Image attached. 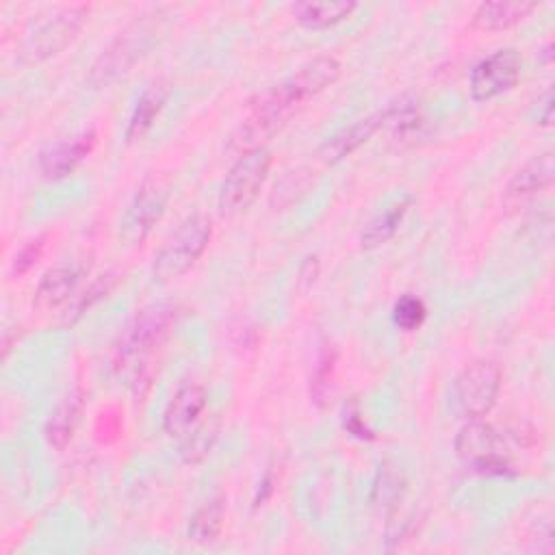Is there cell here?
Segmentation results:
<instances>
[{
	"label": "cell",
	"mask_w": 555,
	"mask_h": 555,
	"mask_svg": "<svg viewBox=\"0 0 555 555\" xmlns=\"http://www.w3.org/2000/svg\"><path fill=\"white\" fill-rule=\"evenodd\" d=\"M206 388L197 382H182L171 399L165 405L163 412V429L167 436L171 438H184L186 434H191L199 423H202V414L206 410Z\"/></svg>",
	"instance_id": "11"
},
{
	"label": "cell",
	"mask_w": 555,
	"mask_h": 555,
	"mask_svg": "<svg viewBox=\"0 0 555 555\" xmlns=\"http://www.w3.org/2000/svg\"><path fill=\"white\" fill-rule=\"evenodd\" d=\"M178 317V304L160 299L143 306L119 334L115 345V366H143L145 358L163 343Z\"/></svg>",
	"instance_id": "2"
},
{
	"label": "cell",
	"mask_w": 555,
	"mask_h": 555,
	"mask_svg": "<svg viewBox=\"0 0 555 555\" xmlns=\"http://www.w3.org/2000/svg\"><path fill=\"white\" fill-rule=\"evenodd\" d=\"M210 236L212 223L206 215L186 217L154 256L152 278L156 282H171L184 275L199 260Z\"/></svg>",
	"instance_id": "4"
},
{
	"label": "cell",
	"mask_w": 555,
	"mask_h": 555,
	"mask_svg": "<svg viewBox=\"0 0 555 555\" xmlns=\"http://www.w3.org/2000/svg\"><path fill=\"white\" fill-rule=\"evenodd\" d=\"M555 178V158L553 152H544L525 163L507 182L503 191V204L507 208H516L527 199L535 197L540 191L548 189Z\"/></svg>",
	"instance_id": "13"
},
{
	"label": "cell",
	"mask_w": 555,
	"mask_h": 555,
	"mask_svg": "<svg viewBox=\"0 0 555 555\" xmlns=\"http://www.w3.org/2000/svg\"><path fill=\"white\" fill-rule=\"evenodd\" d=\"M82 275H85V269L78 264H61L50 269L37 284L35 306L41 310L59 308L76 293Z\"/></svg>",
	"instance_id": "17"
},
{
	"label": "cell",
	"mask_w": 555,
	"mask_h": 555,
	"mask_svg": "<svg viewBox=\"0 0 555 555\" xmlns=\"http://www.w3.org/2000/svg\"><path fill=\"white\" fill-rule=\"evenodd\" d=\"M334 366H336V349L325 347L314 364L312 377H310V399L317 408H325L332 401L334 392Z\"/></svg>",
	"instance_id": "24"
},
{
	"label": "cell",
	"mask_w": 555,
	"mask_h": 555,
	"mask_svg": "<svg viewBox=\"0 0 555 555\" xmlns=\"http://www.w3.org/2000/svg\"><path fill=\"white\" fill-rule=\"evenodd\" d=\"M89 17L87 4H72L54 13L41 26H37L17 52V61L22 65H37L54 54H59L74 37L80 33Z\"/></svg>",
	"instance_id": "6"
},
{
	"label": "cell",
	"mask_w": 555,
	"mask_h": 555,
	"mask_svg": "<svg viewBox=\"0 0 555 555\" xmlns=\"http://www.w3.org/2000/svg\"><path fill=\"white\" fill-rule=\"evenodd\" d=\"M82 395L80 392H69L50 414V418L46 421L43 434L46 440L54 447V449H65L69 444V440L74 438V431L80 423V414H82Z\"/></svg>",
	"instance_id": "21"
},
{
	"label": "cell",
	"mask_w": 555,
	"mask_h": 555,
	"mask_svg": "<svg viewBox=\"0 0 555 555\" xmlns=\"http://www.w3.org/2000/svg\"><path fill=\"white\" fill-rule=\"evenodd\" d=\"M338 76L340 63L334 56H314L312 61L304 63L297 72H293L288 78L258 95L256 102L291 115L301 102L336 82Z\"/></svg>",
	"instance_id": "5"
},
{
	"label": "cell",
	"mask_w": 555,
	"mask_h": 555,
	"mask_svg": "<svg viewBox=\"0 0 555 555\" xmlns=\"http://www.w3.org/2000/svg\"><path fill=\"white\" fill-rule=\"evenodd\" d=\"M286 119L288 115L251 102L249 117L236 128V132L230 139V150L243 156L264 147V143L286 124Z\"/></svg>",
	"instance_id": "14"
},
{
	"label": "cell",
	"mask_w": 555,
	"mask_h": 555,
	"mask_svg": "<svg viewBox=\"0 0 555 555\" xmlns=\"http://www.w3.org/2000/svg\"><path fill=\"white\" fill-rule=\"evenodd\" d=\"M317 275H319V258H317V256H310V258H306V262H304V267H301V271H299L301 291H308V288L314 284Z\"/></svg>",
	"instance_id": "31"
},
{
	"label": "cell",
	"mask_w": 555,
	"mask_h": 555,
	"mask_svg": "<svg viewBox=\"0 0 555 555\" xmlns=\"http://www.w3.org/2000/svg\"><path fill=\"white\" fill-rule=\"evenodd\" d=\"M538 9V2H522V0H496V2H481L470 20L475 30L494 33L505 30L525 17H529Z\"/></svg>",
	"instance_id": "16"
},
{
	"label": "cell",
	"mask_w": 555,
	"mask_h": 555,
	"mask_svg": "<svg viewBox=\"0 0 555 555\" xmlns=\"http://www.w3.org/2000/svg\"><path fill=\"white\" fill-rule=\"evenodd\" d=\"M542 59H544V63H551V61H553V43H551V41L544 46V50H542Z\"/></svg>",
	"instance_id": "34"
},
{
	"label": "cell",
	"mask_w": 555,
	"mask_h": 555,
	"mask_svg": "<svg viewBox=\"0 0 555 555\" xmlns=\"http://www.w3.org/2000/svg\"><path fill=\"white\" fill-rule=\"evenodd\" d=\"M43 245H46L43 236H37L33 241H28L24 247H20V251L15 254V258L11 262V275H17V278L26 275L39 262V258L43 254Z\"/></svg>",
	"instance_id": "29"
},
{
	"label": "cell",
	"mask_w": 555,
	"mask_h": 555,
	"mask_svg": "<svg viewBox=\"0 0 555 555\" xmlns=\"http://www.w3.org/2000/svg\"><path fill=\"white\" fill-rule=\"evenodd\" d=\"M215 440H217V423L215 421L199 423L191 434H186L182 438V444H180L182 460L186 464L202 462L210 453Z\"/></svg>",
	"instance_id": "26"
},
{
	"label": "cell",
	"mask_w": 555,
	"mask_h": 555,
	"mask_svg": "<svg viewBox=\"0 0 555 555\" xmlns=\"http://www.w3.org/2000/svg\"><path fill=\"white\" fill-rule=\"evenodd\" d=\"M167 98H169V89L160 80L152 82L150 87L143 89V93L134 102V108H132L128 126H126V141L128 143L141 139L152 128V124L158 117V113L163 111Z\"/></svg>",
	"instance_id": "20"
},
{
	"label": "cell",
	"mask_w": 555,
	"mask_h": 555,
	"mask_svg": "<svg viewBox=\"0 0 555 555\" xmlns=\"http://www.w3.org/2000/svg\"><path fill=\"white\" fill-rule=\"evenodd\" d=\"M343 425H345V429H347L351 436H356V438H360V440H373V438H375V434L366 427V423L360 418V414H358L356 408H347V410H345Z\"/></svg>",
	"instance_id": "30"
},
{
	"label": "cell",
	"mask_w": 555,
	"mask_h": 555,
	"mask_svg": "<svg viewBox=\"0 0 555 555\" xmlns=\"http://www.w3.org/2000/svg\"><path fill=\"white\" fill-rule=\"evenodd\" d=\"M425 317H427V308L423 304L421 297L416 295H403L395 301V308H392V321L399 330L403 332H414L418 330L423 323H425Z\"/></svg>",
	"instance_id": "28"
},
{
	"label": "cell",
	"mask_w": 555,
	"mask_h": 555,
	"mask_svg": "<svg viewBox=\"0 0 555 555\" xmlns=\"http://www.w3.org/2000/svg\"><path fill=\"white\" fill-rule=\"evenodd\" d=\"M384 126L390 128L395 137L412 134L421 124V106L414 95H401L399 100L390 102L384 111Z\"/></svg>",
	"instance_id": "23"
},
{
	"label": "cell",
	"mask_w": 555,
	"mask_h": 555,
	"mask_svg": "<svg viewBox=\"0 0 555 555\" xmlns=\"http://www.w3.org/2000/svg\"><path fill=\"white\" fill-rule=\"evenodd\" d=\"M95 132L85 130L69 139H59L39 152V171L46 180H61L69 176L93 150Z\"/></svg>",
	"instance_id": "12"
},
{
	"label": "cell",
	"mask_w": 555,
	"mask_h": 555,
	"mask_svg": "<svg viewBox=\"0 0 555 555\" xmlns=\"http://www.w3.org/2000/svg\"><path fill=\"white\" fill-rule=\"evenodd\" d=\"M553 121V91L548 89L542 100H538V124L540 126H551Z\"/></svg>",
	"instance_id": "32"
},
{
	"label": "cell",
	"mask_w": 555,
	"mask_h": 555,
	"mask_svg": "<svg viewBox=\"0 0 555 555\" xmlns=\"http://www.w3.org/2000/svg\"><path fill=\"white\" fill-rule=\"evenodd\" d=\"M379 128H384V117L382 111L366 115L362 119H358L356 124L338 130L336 134H332L321 147H319V158L325 165H334L340 163L343 158H347L349 154H353L360 145H364Z\"/></svg>",
	"instance_id": "15"
},
{
	"label": "cell",
	"mask_w": 555,
	"mask_h": 555,
	"mask_svg": "<svg viewBox=\"0 0 555 555\" xmlns=\"http://www.w3.org/2000/svg\"><path fill=\"white\" fill-rule=\"evenodd\" d=\"M312 186V173L304 167L299 169H293L288 171L286 176H282L275 186H273V193H271V206L275 210H282V208H288L291 204H295L301 195L308 193V189Z\"/></svg>",
	"instance_id": "25"
},
{
	"label": "cell",
	"mask_w": 555,
	"mask_h": 555,
	"mask_svg": "<svg viewBox=\"0 0 555 555\" xmlns=\"http://www.w3.org/2000/svg\"><path fill=\"white\" fill-rule=\"evenodd\" d=\"M520 442L518 431H503L481 418L468 421L455 436V453L483 475H509V447Z\"/></svg>",
	"instance_id": "3"
},
{
	"label": "cell",
	"mask_w": 555,
	"mask_h": 555,
	"mask_svg": "<svg viewBox=\"0 0 555 555\" xmlns=\"http://www.w3.org/2000/svg\"><path fill=\"white\" fill-rule=\"evenodd\" d=\"M167 189L156 180H145L128 202L121 221H119V236L128 245H141L152 228L160 221L167 208Z\"/></svg>",
	"instance_id": "9"
},
{
	"label": "cell",
	"mask_w": 555,
	"mask_h": 555,
	"mask_svg": "<svg viewBox=\"0 0 555 555\" xmlns=\"http://www.w3.org/2000/svg\"><path fill=\"white\" fill-rule=\"evenodd\" d=\"M522 59L514 48H503L481 59L470 72V98L475 102H488L509 91L520 78Z\"/></svg>",
	"instance_id": "10"
},
{
	"label": "cell",
	"mask_w": 555,
	"mask_h": 555,
	"mask_svg": "<svg viewBox=\"0 0 555 555\" xmlns=\"http://www.w3.org/2000/svg\"><path fill=\"white\" fill-rule=\"evenodd\" d=\"M405 492V481L399 470L392 466H379V473L373 483V501L382 507H395Z\"/></svg>",
	"instance_id": "27"
},
{
	"label": "cell",
	"mask_w": 555,
	"mask_h": 555,
	"mask_svg": "<svg viewBox=\"0 0 555 555\" xmlns=\"http://www.w3.org/2000/svg\"><path fill=\"white\" fill-rule=\"evenodd\" d=\"M414 197L412 195H401L397 199H392L390 204L384 206V210H379L362 230V236H360V245L364 249H373V247H379L384 243H388L395 232L399 230L403 217L408 215L410 206H412Z\"/></svg>",
	"instance_id": "19"
},
{
	"label": "cell",
	"mask_w": 555,
	"mask_h": 555,
	"mask_svg": "<svg viewBox=\"0 0 555 555\" xmlns=\"http://www.w3.org/2000/svg\"><path fill=\"white\" fill-rule=\"evenodd\" d=\"M356 2L351 0H323V2H295L291 4V13L308 30L330 28L356 11Z\"/></svg>",
	"instance_id": "18"
},
{
	"label": "cell",
	"mask_w": 555,
	"mask_h": 555,
	"mask_svg": "<svg viewBox=\"0 0 555 555\" xmlns=\"http://www.w3.org/2000/svg\"><path fill=\"white\" fill-rule=\"evenodd\" d=\"M223 518H225V503L221 496L208 499L202 507H197V512L191 516L189 520V540L195 544H208L212 542L223 527Z\"/></svg>",
	"instance_id": "22"
},
{
	"label": "cell",
	"mask_w": 555,
	"mask_h": 555,
	"mask_svg": "<svg viewBox=\"0 0 555 555\" xmlns=\"http://www.w3.org/2000/svg\"><path fill=\"white\" fill-rule=\"evenodd\" d=\"M501 369L492 360H477L462 369L453 382V403L462 418H483L496 403Z\"/></svg>",
	"instance_id": "7"
},
{
	"label": "cell",
	"mask_w": 555,
	"mask_h": 555,
	"mask_svg": "<svg viewBox=\"0 0 555 555\" xmlns=\"http://www.w3.org/2000/svg\"><path fill=\"white\" fill-rule=\"evenodd\" d=\"M273 492V475L271 473H267L264 475V479L260 481V488H258V494H256V499H254V503L256 505H262L267 499H269V494Z\"/></svg>",
	"instance_id": "33"
},
{
	"label": "cell",
	"mask_w": 555,
	"mask_h": 555,
	"mask_svg": "<svg viewBox=\"0 0 555 555\" xmlns=\"http://www.w3.org/2000/svg\"><path fill=\"white\" fill-rule=\"evenodd\" d=\"M167 11L160 7L137 15L95 59L87 76L89 85L93 89H102L128 74L130 67L139 59H143L163 37L167 28Z\"/></svg>",
	"instance_id": "1"
},
{
	"label": "cell",
	"mask_w": 555,
	"mask_h": 555,
	"mask_svg": "<svg viewBox=\"0 0 555 555\" xmlns=\"http://www.w3.org/2000/svg\"><path fill=\"white\" fill-rule=\"evenodd\" d=\"M271 160V152L260 147L256 152L243 154L232 165L219 191V208L223 215H236L251 206L269 176Z\"/></svg>",
	"instance_id": "8"
}]
</instances>
